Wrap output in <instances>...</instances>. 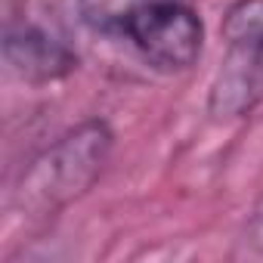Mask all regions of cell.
<instances>
[{
	"instance_id": "5b68a950",
	"label": "cell",
	"mask_w": 263,
	"mask_h": 263,
	"mask_svg": "<svg viewBox=\"0 0 263 263\" xmlns=\"http://www.w3.org/2000/svg\"><path fill=\"white\" fill-rule=\"evenodd\" d=\"M146 4L149 0H78V13H81L84 25L93 28L96 34L124 37L127 22Z\"/></svg>"
},
{
	"instance_id": "8992f818",
	"label": "cell",
	"mask_w": 263,
	"mask_h": 263,
	"mask_svg": "<svg viewBox=\"0 0 263 263\" xmlns=\"http://www.w3.org/2000/svg\"><path fill=\"white\" fill-rule=\"evenodd\" d=\"M251 245L257 248V251H263V214L254 220V226H251Z\"/></svg>"
},
{
	"instance_id": "3957f363",
	"label": "cell",
	"mask_w": 263,
	"mask_h": 263,
	"mask_svg": "<svg viewBox=\"0 0 263 263\" xmlns=\"http://www.w3.org/2000/svg\"><path fill=\"white\" fill-rule=\"evenodd\" d=\"M124 37L155 71L180 74L198 62L204 25L201 16L183 0H149L127 22Z\"/></svg>"
},
{
	"instance_id": "6da1fadb",
	"label": "cell",
	"mask_w": 263,
	"mask_h": 263,
	"mask_svg": "<svg viewBox=\"0 0 263 263\" xmlns=\"http://www.w3.org/2000/svg\"><path fill=\"white\" fill-rule=\"evenodd\" d=\"M111 149L115 134L102 118L81 121L28 161L16 186V204L28 217H53L65 211L96 186Z\"/></svg>"
},
{
	"instance_id": "7a4b0ae2",
	"label": "cell",
	"mask_w": 263,
	"mask_h": 263,
	"mask_svg": "<svg viewBox=\"0 0 263 263\" xmlns=\"http://www.w3.org/2000/svg\"><path fill=\"white\" fill-rule=\"evenodd\" d=\"M220 31L226 59L211 84L208 111L229 121L248 115L263 96V0H235Z\"/></svg>"
},
{
	"instance_id": "277c9868",
	"label": "cell",
	"mask_w": 263,
	"mask_h": 263,
	"mask_svg": "<svg viewBox=\"0 0 263 263\" xmlns=\"http://www.w3.org/2000/svg\"><path fill=\"white\" fill-rule=\"evenodd\" d=\"M4 62L25 84H53L78 68V53L65 44L59 31L22 16V19H7Z\"/></svg>"
}]
</instances>
